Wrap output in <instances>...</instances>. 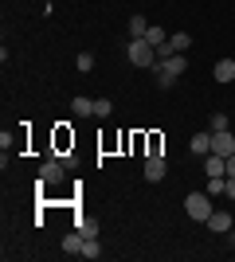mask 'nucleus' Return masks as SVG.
Returning <instances> with one entry per match:
<instances>
[{
  "label": "nucleus",
  "mask_w": 235,
  "mask_h": 262,
  "mask_svg": "<svg viewBox=\"0 0 235 262\" xmlns=\"http://www.w3.org/2000/svg\"><path fill=\"white\" fill-rule=\"evenodd\" d=\"M125 55H130V63H134V67H157V47L149 43V39H130Z\"/></svg>",
  "instance_id": "1"
},
{
  "label": "nucleus",
  "mask_w": 235,
  "mask_h": 262,
  "mask_svg": "<svg viewBox=\"0 0 235 262\" xmlns=\"http://www.w3.org/2000/svg\"><path fill=\"white\" fill-rule=\"evenodd\" d=\"M184 211H188V219H196V223H204V219L212 215V200H208V192H192L188 200H184Z\"/></svg>",
  "instance_id": "2"
},
{
  "label": "nucleus",
  "mask_w": 235,
  "mask_h": 262,
  "mask_svg": "<svg viewBox=\"0 0 235 262\" xmlns=\"http://www.w3.org/2000/svg\"><path fill=\"white\" fill-rule=\"evenodd\" d=\"M63 176H67L63 157H51V161L39 164V184H63Z\"/></svg>",
  "instance_id": "3"
},
{
  "label": "nucleus",
  "mask_w": 235,
  "mask_h": 262,
  "mask_svg": "<svg viewBox=\"0 0 235 262\" xmlns=\"http://www.w3.org/2000/svg\"><path fill=\"white\" fill-rule=\"evenodd\" d=\"M212 153H220V157H231L235 153V133L231 129H216L212 133Z\"/></svg>",
  "instance_id": "4"
},
{
  "label": "nucleus",
  "mask_w": 235,
  "mask_h": 262,
  "mask_svg": "<svg viewBox=\"0 0 235 262\" xmlns=\"http://www.w3.org/2000/svg\"><path fill=\"white\" fill-rule=\"evenodd\" d=\"M165 172H168V161L161 153L145 157V180H165Z\"/></svg>",
  "instance_id": "5"
},
{
  "label": "nucleus",
  "mask_w": 235,
  "mask_h": 262,
  "mask_svg": "<svg viewBox=\"0 0 235 262\" xmlns=\"http://www.w3.org/2000/svg\"><path fill=\"white\" fill-rule=\"evenodd\" d=\"M231 223H235V219L227 215V211H212V215L204 219V227H208V231H216V235H224V231H231Z\"/></svg>",
  "instance_id": "6"
},
{
  "label": "nucleus",
  "mask_w": 235,
  "mask_h": 262,
  "mask_svg": "<svg viewBox=\"0 0 235 262\" xmlns=\"http://www.w3.org/2000/svg\"><path fill=\"white\" fill-rule=\"evenodd\" d=\"M204 172H208V176H227V157L208 153V157H204Z\"/></svg>",
  "instance_id": "7"
},
{
  "label": "nucleus",
  "mask_w": 235,
  "mask_h": 262,
  "mask_svg": "<svg viewBox=\"0 0 235 262\" xmlns=\"http://www.w3.org/2000/svg\"><path fill=\"white\" fill-rule=\"evenodd\" d=\"M188 149H192V153H196V157H208V153H212V129L196 133V137H192V141H188Z\"/></svg>",
  "instance_id": "8"
},
{
  "label": "nucleus",
  "mask_w": 235,
  "mask_h": 262,
  "mask_svg": "<svg viewBox=\"0 0 235 262\" xmlns=\"http://www.w3.org/2000/svg\"><path fill=\"white\" fill-rule=\"evenodd\" d=\"M161 67L173 71V75H184V71H188V59H184V51H173L168 59H161Z\"/></svg>",
  "instance_id": "9"
},
{
  "label": "nucleus",
  "mask_w": 235,
  "mask_h": 262,
  "mask_svg": "<svg viewBox=\"0 0 235 262\" xmlns=\"http://www.w3.org/2000/svg\"><path fill=\"white\" fill-rule=\"evenodd\" d=\"M71 110H75V118H94V102L82 98V94H75V98H71Z\"/></svg>",
  "instance_id": "10"
},
{
  "label": "nucleus",
  "mask_w": 235,
  "mask_h": 262,
  "mask_svg": "<svg viewBox=\"0 0 235 262\" xmlns=\"http://www.w3.org/2000/svg\"><path fill=\"white\" fill-rule=\"evenodd\" d=\"M212 75H216V82H231L235 78V59H220Z\"/></svg>",
  "instance_id": "11"
},
{
  "label": "nucleus",
  "mask_w": 235,
  "mask_h": 262,
  "mask_svg": "<svg viewBox=\"0 0 235 262\" xmlns=\"http://www.w3.org/2000/svg\"><path fill=\"white\" fill-rule=\"evenodd\" d=\"M82 243H87V235H82V231H71V235H67V239H63V251H67V254H82Z\"/></svg>",
  "instance_id": "12"
},
{
  "label": "nucleus",
  "mask_w": 235,
  "mask_h": 262,
  "mask_svg": "<svg viewBox=\"0 0 235 262\" xmlns=\"http://www.w3.org/2000/svg\"><path fill=\"white\" fill-rule=\"evenodd\" d=\"M149 32V20H145V16H137V12H134V16H130V39H141V35H145Z\"/></svg>",
  "instance_id": "13"
},
{
  "label": "nucleus",
  "mask_w": 235,
  "mask_h": 262,
  "mask_svg": "<svg viewBox=\"0 0 235 262\" xmlns=\"http://www.w3.org/2000/svg\"><path fill=\"white\" fill-rule=\"evenodd\" d=\"M188 43H192L188 32H173L168 35V47H173V51H188Z\"/></svg>",
  "instance_id": "14"
},
{
  "label": "nucleus",
  "mask_w": 235,
  "mask_h": 262,
  "mask_svg": "<svg viewBox=\"0 0 235 262\" xmlns=\"http://www.w3.org/2000/svg\"><path fill=\"white\" fill-rule=\"evenodd\" d=\"M141 39H149V43H153V47H165V43H168V35H165V28H153V24H149V32L141 35Z\"/></svg>",
  "instance_id": "15"
},
{
  "label": "nucleus",
  "mask_w": 235,
  "mask_h": 262,
  "mask_svg": "<svg viewBox=\"0 0 235 262\" xmlns=\"http://www.w3.org/2000/svg\"><path fill=\"white\" fill-rule=\"evenodd\" d=\"M153 71H157V82H161V90H168V86H173V82H177V78H180V75H173V71H165V67H161V63H157Z\"/></svg>",
  "instance_id": "16"
},
{
  "label": "nucleus",
  "mask_w": 235,
  "mask_h": 262,
  "mask_svg": "<svg viewBox=\"0 0 235 262\" xmlns=\"http://www.w3.org/2000/svg\"><path fill=\"white\" fill-rule=\"evenodd\" d=\"M75 227L82 231V235H87V239H98V219H78Z\"/></svg>",
  "instance_id": "17"
},
{
  "label": "nucleus",
  "mask_w": 235,
  "mask_h": 262,
  "mask_svg": "<svg viewBox=\"0 0 235 262\" xmlns=\"http://www.w3.org/2000/svg\"><path fill=\"white\" fill-rule=\"evenodd\" d=\"M227 188V176H208V196H224Z\"/></svg>",
  "instance_id": "18"
},
{
  "label": "nucleus",
  "mask_w": 235,
  "mask_h": 262,
  "mask_svg": "<svg viewBox=\"0 0 235 262\" xmlns=\"http://www.w3.org/2000/svg\"><path fill=\"white\" fill-rule=\"evenodd\" d=\"M75 67H78V71H82V75H87V71H94V55H90V51H78Z\"/></svg>",
  "instance_id": "19"
},
{
  "label": "nucleus",
  "mask_w": 235,
  "mask_h": 262,
  "mask_svg": "<svg viewBox=\"0 0 235 262\" xmlns=\"http://www.w3.org/2000/svg\"><path fill=\"white\" fill-rule=\"evenodd\" d=\"M110 114H114V102L110 98H98V102H94V118H110Z\"/></svg>",
  "instance_id": "20"
},
{
  "label": "nucleus",
  "mask_w": 235,
  "mask_h": 262,
  "mask_svg": "<svg viewBox=\"0 0 235 262\" xmlns=\"http://www.w3.org/2000/svg\"><path fill=\"white\" fill-rule=\"evenodd\" d=\"M82 258H102V247H98V239H87V243H82Z\"/></svg>",
  "instance_id": "21"
},
{
  "label": "nucleus",
  "mask_w": 235,
  "mask_h": 262,
  "mask_svg": "<svg viewBox=\"0 0 235 262\" xmlns=\"http://www.w3.org/2000/svg\"><path fill=\"white\" fill-rule=\"evenodd\" d=\"M208 129H227V114H212V118H208Z\"/></svg>",
  "instance_id": "22"
},
{
  "label": "nucleus",
  "mask_w": 235,
  "mask_h": 262,
  "mask_svg": "<svg viewBox=\"0 0 235 262\" xmlns=\"http://www.w3.org/2000/svg\"><path fill=\"white\" fill-rule=\"evenodd\" d=\"M224 196H227V200H235V176H227V188H224Z\"/></svg>",
  "instance_id": "23"
},
{
  "label": "nucleus",
  "mask_w": 235,
  "mask_h": 262,
  "mask_svg": "<svg viewBox=\"0 0 235 262\" xmlns=\"http://www.w3.org/2000/svg\"><path fill=\"white\" fill-rule=\"evenodd\" d=\"M227 176H235V153L227 157Z\"/></svg>",
  "instance_id": "24"
}]
</instances>
